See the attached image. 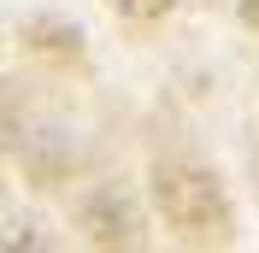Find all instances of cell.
Segmentation results:
<instances>
[{"label":"cell","instance_id":"5b68a950","mask_svg":"<svg viewBox=\"0 0 259 253\" xmlns=\"http://www.w3.org/2000/svg\"><path fill=\"white\" fill-rule=\"evenodd\" d=\"M242 24H247V30L259 35V0H242Z\"/></svg>","mask_w":259,"mask_h":253},{"label":"cell","instance_id":"277c9868","mask_svg":"<svg viewBox=\"0 0 259 253\" xmlns=\"http://www.w3.org/2000/svg\"><path fill=\"white\" fill-rule=\"evenodd\" d=\"M118 18H130V24H159V18H171V6L177 0H106Z\"/></svg>","mask_w":259,"mask_h":253},{"label":"cell","instance_id":"6da1fadb","mask_svg":"<svg viewBox=\"0 0 259 253\" xmlns=\"http://www.w3.org/2000/svg\"><path fill=\"white\" fill-rule=\"evenodd\" d=\"M153 206L194 247H224L236 236V218H230V200L218 189V177L189 165V159H165L159 171H153Z\"/></svg>","mask_w":259,"mask_h":253},{"label":"cell","instance_id":"3957f363","mask_svg":"<svg viewBox=\"0 0 259 253\" xmlns=\"http://www.w3.org/2000/svg\"><path fill=\"white\" fill-rule=\"evenodd\" d=\"M82 35L65 30V24H48V18H35V24H24V48L35 53V59H48L53 71H71V65H82Z\"/></svg>","mask_w":259,"mask_h":253},{"label":"cell","instance_id":"7a4b0ae2","mask_svg":"<svg viewBox=\"0 0 259 253\" xmlns=\"http://www.w3.org/2000/svg\"><path fill=\"white\" fill-rule=\"evenodd\" d=\"M82 230H89V241L95 247H136V212H130V200L124 194H112V189H100V194H89V206H82Z\"/></svg>","mask_w":259,"mask_h":253}]
</instances>
